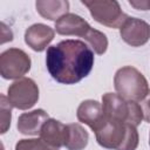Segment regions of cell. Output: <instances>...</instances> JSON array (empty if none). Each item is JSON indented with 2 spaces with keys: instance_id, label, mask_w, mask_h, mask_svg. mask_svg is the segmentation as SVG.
Wrapping results in <instances>:
<instances>
[{
  "instance_id": "cell-16",
  "label": "cell",
  "mask_w": 150,
  "mask_h": 150,
  "mask_svg": "<svg viewBox=\"0 0 150 150\" xmlns=\"http://www.w3.org/2000/svg\"><path fill=\"white\" fill-rule=\"evenodd\" d=\"M86 41L90 45V47L94 49V52L97 55H102L107 52L108 48V39L104 33L97 30V29H91L89 35L87 36Z\"/></svg>"
},
{
  "instance_id": "cell-4",
  "label": "cell",
  "mask_w": 150,
  "mask_h": 150,
  "mask_svg": "<svg viewBox=\"0 0 150 150\" xmlns=\"http://www.w3.org/2000/svg\"><path fill=\"white\" fill-rule=\"evenodd\" d=\"M102 108L104 116L123 123L138 127L144 120L142 105L138 102L127 101L118 94L105 93L102 96Z\"/></svg>"
},
{
  "instance_id": "cell-1",
  "label": "cell",
  "mask_w": 150,
  "mask_h": 150,
  "mask_svg": "<svg viewBox=\"0 0 150 150\" xmlns=\"http://www.w3.org/2000/svg\"><path fill=\"white\" fill-rule=\"evenodd\" d=\"M94 53L81 40H63L48 47L46 66L50 76L62 84H75L94 67Z\"/></svg>"
},
{
  "instance_id": "cell-14",
  "label": "cell",
  "mask_w": 150,
  "mask_h": 150,
  "mask_svg": "<svg viewBox=\"0 0 150 150\" xmlns=\"http://www.w3.org/2000/svg\"><path fill=\"white\" fill-rule=\"evenodd\" d=\"M38 13L50 21H57L61 16L68 13L69 1L67 0H38L35 2Z\"/></svg>"
},
{
  "instance_id": "cell-8",
  "label": "cell",
  "mask_w": 150,
  "mask_h": 150,
  "mask_svg": "<svg viewBox=\"0 0 150 150\" xmlns=\"http://www.w3.org/2000/svg\"><path fill=\"white\" fill-rule=\"evenodd\" d=\"M122 40L131 47H141L150 40V25L138 18H128L120 28Z\"/></svg>"
},
{
  "instance_id": "cell-6",
  "label": "cell",
  "mask_w": 150,
  "mask_h": 150,
  "mask_svg": "<svg viewBox=\"0 0 150 150\" xmlns=\"http://www.w3.org/2000/svg\"><path fill=\"white\" fill-rule=\"evenodd\" d=\"M29 55L19 48H9L0 54V75L5 80H19L30 70Z\"/></svg>"
},
{
  "instance_id": "cell-7",
  "label": "cell",
  "mask_w": 150,
  "mask_h": 150,
  "mask_svg": "<svg viewBox=\"0 0 150 150\" xmlns=\"http://www.w3.org/2000/svg\"><path fill=\"white\" fill-rule=\"evenodd\" d=\"M7 98L13 108L20 110L30 109L39 100V87L29 77L19 79L8 87Z\"/></svg>"
},
{
  "instance_id": "cell-15",
  "label": "cell",
  "mask_w": 150,
  "mask_h": 150,
  "mask_svg": "<svg viewBox=\"0 0 150 150\" xmlns=\"http://www.w3.org/2000/svg\"><path fill=\"white\" fill-rule=\"evenodd\" d=\"M89 141V135L87 130L77 124L70 123L66 125V139L64 148L67 150H83Z\"/></svg>"
},
{
  "instance_id": "cell-12",
  "label": "cell",
  "mask_w": 150,
  "mask_h": 150,
  "mask_svg": "<svg viewBox=\"0 0 150 150\" xmlns=\"http://www.w3.org/2000/svg\"><path fill=\"white\" fill-rule=\"evenodd\" d=\"M66 125L67 124H63L62 122L49 117L41 128V131L39 134L40 138L52 148L59 150L60 148L64 146Z\"/></svg>"
},
{
  "instance_id": "cell-17",
  "label": "cell",
  "mask_w": 150,
  "mask_h": 150,
  "mask_svg": "<svg viewBox=\"0 0 150 150\" xmlns=\"http://www.w3.org/2000/svg\"><path fill=\"white\" fill-rule=\"evenodd\" d=\"M15 150H56L41 138H23L15 144Z\"/></svg>"
},
{
  "instance_id": "cell-9",
  "label": "cell",
  "mask_w": 150,
  "mask_h": 150,
  "mask_svg": "<svg viewBox=\"0 0 150 150\" xmlns=\"http://www.w3.org/2000/svg\"><path fill=\"white\" fill-rule=\"evenodd\" d=\"M91 29L93 27L82 16L75 13H67L55 22L56 33L66 36H81L86 40Z\"/></svg>"
},
{
  "instance_id": "cell-13",
  "label": "cell",
  "mask_w": 150,
  "mask_h": 150,
  "mask_svg": "<svg viewBox=\"0 0 150 150\" xmlns=\"http://www.w3.org/2000/svg\"><path fill=\"white\" fill-rule=\"evenodd\" d=\"M49 118L43 109H35L23 112L18 118V130L22 135H38L41 131L43 123Z\"/></svg>"
},
{
  "instance_id": "cell-19",
  "label": "cell",
  "mask_w": 150,
  "mask_h": 150,
  "mask_svg": "<svg viewBox=\"0 0 150 150\" xmlns=\"http://www.w3.org/2000/svg\"><path fill=\"white\" fill-rule=\"evenodd\" d=\"M129 5L139 11H150V0H130Z\"/></svg>"
},
{
  "instance_id": "cell-20",
  "label": "cell",
  "mask_w": 150,
  "mask_h": 150,
  "mask_svg": "<svg viewBox=\"0 0 150 150\" xmlns=\"http://www.w3.org/2000/svg\"><path fill=\"white\" fill-rule=\"evenodd\" d=\"M142 110H143L144 120H145L146 122L150 123V91H149V95L143 100V103H142Z\"/></svg>"
},
{
  "instance_id": "cell-3",
  "label": "cell",
  "mask_w": 150,
  "mask_h": 150,
  "mask_svg": "<svg viewBox=\"0 0 150 150\" xmlns=\"http://www.w3.org/2000/svg\"><path fill=\"white\" fill-rule=\"evenodd\" d=\"M116 93L127 101L141 102L149 95V83L144 75L131 66L120 68L114 76Z\"/></svg>"
},
{
  "instance_id": "cell-11",
  "label": "cell",
  "mask_w": 150,
  "mask_h": 150,
  "mask_svg": "<svg viewBox=\"0 0 150 150\" xmlns=\"http://www.w3.org/2000/svg\"><path fill=\"white\" fill-rule=\"evenodd\" d=\"M55 30L43 23H34L25 32V42L35 52H43L53 41Z\"/></svg>"
},
{
  "instance_id": "cell-10",
  "label": "cell",
  "mask_w": 150,
  "mask_h": 150,
  "mask_svg": "<svg viewBox=\"0 0 150 150\" xmlns=\"http://www.w3.org/2000/svg\"><path fill=\"white\" fill-rule=\"evenodd\" d=\"M76 117L81 123L87 124L94 132L103 124L105 120L102 103L95 100H86L81 102L76 111Z\"/></svg>"
},
{
  "instance_id": "cell-21",
  "label": "cell",
  "mask_w": 150,
  "mask_h": 150,
  "mask_svg": "<svg viewBox=\"0 0 150 150\" xmlns=\"http://www.w3.org/2000/svg\"><path fill=\"white\" fill-rule=\"evenodd\" d=\"M149 145H150V134H149Z\"/></svg>"
},
{
  "instance_id": "cell-18",
  "label": "cell",
  "mask_w": 150,
  "mask_h": 150,
  "mask_svg": "<svg viewBox=\"0 0 150 150\" xmlns=\"http://www.w3.org/2000/svg\"><path fill=\"white\" fill-rule=\"evenodd\" d=\"M11 104L8 102V98L5 95L0 96V110H1V134L7 132L11 120H12V109Z\"/></svg>"
},
{
  "instance_id": "cell-5",
  "label": "cell",
  "mask_w": 150,
  "mask_h": 150,
  "mask_svg": "<svg viewBox=\"0 0 150 150\" xmlns=\"http://www.w3.org/2000/svg\"><path fill=\"white\" fill-rule=\"evenodd\" d=\"M90 12V15L98 23L109 28H121L129 18L116 0H82Z\"/></svg>"
},
{
  "instance_id": "cell-2",
  "label": "cell",
  "mask_w": 150,
  "mask_h": 150,
  "mask_svg": "<svg viewBox=\"0 0 150 150\" xmlns=\"http://www.w3.org/2000/svg\"><path fill=\"white\" fill-rule=\"evenodd\" d=\"M97 143L109 150H136L139 136L136 127L107 118L95 131Z\"/></svg>"
}]
</instances>
